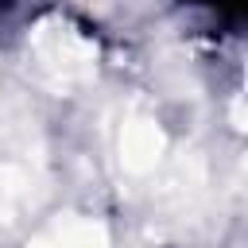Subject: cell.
I'll use <instances>...</instances> for the list:
<instances>
[{
	"mask_svg": "<svg viewBox=\"0 0 248 248\" xmlns=\"http://www.w3.org/2000/svg\"><path fill=\"white\" fill-rule=\"evenodd\" d=\"M159 147H163L159 132H155L151 124H143V120L124 132V163H128L132 170H147V167L159 159Z\"/></svg>",
	"mask_w": 248,
	"mask_h": 248,
	"instance_id": "cell-1",
	"label": "cell"
},
{
	"mask_svg": "<svg viewBox=\"0 0 248 248\" xmlns=\"http://www.w3.org/2000/svg\"><path fill=\"white\" fill-rule=\"evenodd\" d=\"M58 248H105V232L97 225H70L58 232Z\"/></svg>",
	"mask_w": 248,
	"mask_h": 248,
	"instance_id": "cell-2",
	"label": "cell"
}]
</instances>
